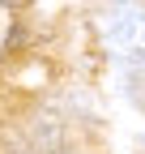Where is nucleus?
<instances>
[{"label": "nucleus", "instance_id": "nucleus-1", "mask_svg": "<svg viewBox=\"0 0 145 154\" xmlns=\"http://www.w3.org/2000/svg\"><path fill=\"white\" fill-rule=\"evenodd\" d=\"M107 38H111V47L120 56L145 64V9L132 5V0L111 5V13H107Z\"/></svg>", "mask_w": 145, "mask_h": 154}, {"label": "nucleus", "instance_id": "nucleus-2", "mask_svg": "<svg viewBox=\"0 0 145 154\" xmlns=\"http://www.w3.org/2000/svg\"><path fill=\"white\" fill-rule=\"evenodd\" d=\"M132 99L145 107V64H141V69H132Z\"/></svg>", "mask_w": 145, "mask_h": 154}, {"label": "nucleus", "instance_id": "nucleus-3", "mask_svg": "<svg viewBox=\"0 0 145 154\" xmlns=\"http://www.w3.org/2000/svg\"><path fill=\"white\" fill-rule=\"evenodd\" d=\"M22 43H26V30H22V26H13V34H9V47L17 51V47H22Z\"/></svg>", "mask_w": 145, "mask_h": 154}, {"label": "nucleus", "instance_id": "nucleus-4", "mask_svg": "<svg viewBox=\"0 0 145 154\" xmlns=\"http://www.w3.org/2000/svg\"><path fill=\"white\" fill-rule=\"evenodd\" d=\"M4 9H22V5H30V0H0Z\"/></svg>", "mask_w": 145, "mask_h": 154}]
</instances>
